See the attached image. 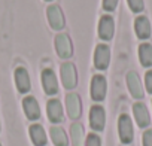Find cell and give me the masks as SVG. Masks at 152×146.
Listing matches in <instances>:
<instances>
[{"label": "cell", "mask_w": 152, "mask_h": 146, "mask_svg": "<svg viewBox=\"0 0 152 146\" xmlns=\"http://www.w3.org/2000/svg\"><path fill=\"white\" fill-rule=\"evenodd\" d=\"M118 133H119V139L122 143L128 145L133 142L134 137V130H133V122L131 118L128 115H121L118 119Z\"/></svg>", "instance_id": "cell-1"}, {"label": "cell", "mask_w": 152, "mask_h": 146, "mask_svg": "<svg viewBox=\"0 0 152 146\" xmlns=\"http://www.w3.org/2000/svg\"><path fill=\"white\" fill-rule=\"evenodd\" d=\"M55 51L58 54L60 58H70L73 55V45H72V40L69 37V34L66 33H58L55 36Z\"/></svg>", "instance_id": "cell-2"}, {"label": "cell", "mask_w": 152, "mask_h": 146, "mask_svg": "<svg viewBox=\"0 0 152 146\" xmlns=\"http://www.w3.org/2000/svg\"><path fill=\"white\" fill-rule=\"evenodd\" d=\"M61 82L64 88L73 90L78 84V73H76V67L73 63H64L61 66Z\"/></svg>", "instance_id": "cell-3"}, {"label": "cell", "mask_w": 152, "mask_h": 146, "mask_svg": "<svg viewBox=\"0 0 152 146\" xmlns=\"http://www.w3.org/2000/svg\"><path fill=\"white\" fill-rule=\"evenodd\" d=\"M107 82L103 75H96L91 79V99L94 101H102L106 97Z\"/></svg>", "instance_id": "cell-4"}, {"label": "cell", "mask_w": 152, "mask_h": 146, "mask_svg": "<svg viewBox=\"0 0 152 146\" xmlns=\"http://www.w3.org/2000/svg\"><path fill=\"white\" fill-rule=\"evenodd\" d=\"M110 63V49L104 43H99L94 51V66L99 70H106Z\"/></svg>", "instance_id": "cell-5"}, {"label": "cell", "mask_w": 152, "mask_h": 146, "mask_svg": "<svg viewBox=\"0 0 152 146\" xmlns=\"http://www.w3.org/2000/svg\"><path fill=\"white\" fill-rule=\"evenodd\" d=\"M106 124V112L103 106L94 104L90 110V125L94 131H103Z\"/></svg>", "instance_id": "cell-6"}, {"label": "cell", "mask_w": 152, "mask_h": 146, "mask_svg": "<svg viewBox=\"0 0 152 146\" xmlns=\"http://www.w3.org/2000/svg\"><path fill=\"white\" fill-rule=\"evenodd\" d=\"M46 17H48V21H49V26L54 28V30H63L64 28V24H66V20H64V14L61 11V8L58 5H52L46 9Z\"/></svg>", "instance_id": "cell-7"}, {"label": "cell", "mask_w": 152, "mask_h": 146, "mask_svg": "<svg viewBox=\"0 0 152 146\" xmlns=\"http://www.w3.org/2000/svg\"><path fill=\"white\" fill-rule=\"evenodd\" d=\"M66 107H67V113H69L70 119H78L82 113L81 97L76 93H69L66 96Z\"/></svg>", "instance_id": "cell-8"}, {"label": "cell", "mask_w": 152, "mask_h": 146, "mask_svg": "<svg viewBox=\"0 0 152 146\" xmlns=\"http://www.w3.org/2000/svg\"><path fill=\"white\" fill-rule=\"evenodd\" d=\"M42 85L48 96H54L58 93V81L52 69H45L42 72Z\"/></svg>", "instance_id": "cell-9"}, {"label": "cell", "mask_w": 152, "mask_h": 146, "mask_svg": "<svg viewBox=\"0 0 152 146\" xmlns=\"http://www.w3.org/2000/svg\"><path fill=\"white\" fill-rule=\"evenodd\" d=\"M115 31V23L110 15H103L99 23V37L102 40H110L113 37Z\"/></svg>", "instance_id": "cell-10"}, {"label": "cell", "mask_w": 152, "mask_h": 146, "mask_svg": "<svg viewBox=\"0 0 152 146\" xmlns=\"http://www.w3.org/2000/svg\"><path fill=\"white\" fill-rule=\"evenodd\" d=\"M127 85H128V90H130V94L134 97V99H143L145 93H143V85L140 82V78L136 72H128L127 73Z\"/></svg>", "instance_id": "cell-11"}, {"label": "cell", "mask_w": 152, "mask_h": 146, "mask_svg": "<svg viewBox=\"0 0 152 146\" xmlns=\"http://www.w3.org/2000/svg\"><path fill=\"white\" fill-rule=\"evenodd\" d=\"M134 31H136V36L142 40H146L151 37L152 34V28H151V23L148 20V17H137L136 21H134Z\"/></svg>", "instance_id": "cell-12"}, {"label": "cell", "mask_w": 152, "mask_h": 146, "mask_svg": "<svg viewBox=\"0 0 152 146\" xmlns=\"http://www.w3.org/2000/svg\"><path fill=\"white\" fill-rule=\"evenodd\" d=\"M15 84H17V88L21 94H26L30 91V76H28V72L27 69L24 67H17L15 69Z\"/></svg>", "instance_id": "cell-13"}, {"label": "cell", "mask_w": 152, "mask_h": 146, "mask_svg": "<svg viewBox=\"0 0 152 146\" xmlns=\"http://www.w3.org/2000/svg\"><path fill=\"white\" fill-rule=\"evenodd\" d=\"M23 109L26 112V116L30 121H36L40 118V107L34 97H26L23 100Z\"/></svg>", "instance_id": "cell-14"}, {"label": "cell", "mask_w": 152, "mask_h": 146, "mask_svg": "<svg viewBox=\"0 0 152 146\" xmlns=\"http://www.w3.org/2000/svg\"><path fill=\"white\" fill-rule=\"evenodd\" d=\"M46 112H48V118L51 122L57 124V122L63 121V107H61L60 100H57V99L49 100L46 103Z\"/></svg>", "instance_id": "cell-15"}, {"label": "cell", "mask_w": 152, "mask_h": 146, "mask_svg": "<svg viewBox=\"0 0 152 146\" xmlns=\"http://www.w3.org/2000/svg\"><path fill=\"white\" fill-rule=\"evenodd\" d=\"M133 113H134V118H136L139 127L145 128V127L149 125L151 116H149V112H148V109H146V106L143 103H136L133 106Z\"/></svg>", "instance_id": "cell-16"}, {"label": "cell", "mask_w": 152, "mask_h": 146, "mask_svg": "<svg viewBox=\"0 0 152 146\" xmlns=\"http://www.w3.org/2000/svg\"><path fill=\"white\" fill-rule=\"evenodd\" d=\"M30 137H31V142L34 146H45L48 142L46 133H45L43 127L39 124H33L30 127Z\"/></svg>", "instance_id": "cell-17"}, {"label": "cell", "mask_w": 152, "mask_h": 146, "mask_svg": "<svg viewBox=\"0 0 152 146\" xmlns=\"http://www.w3.org/2000/svg\"><path fill=\"white\" fill-rule=\"evenodd\" d=\"M84 127L79 122H75L70 127V136H72V145L73 146H84Z\"/></svg>", "instance_id": "cell-18"}, {"label": "cell", "mask_w": 152, "mask_h": 146, "mask_svg": "<svg viewBox=\"0 0 152 146\" xmlns=\"http://www.w3.org/2000/svg\"><path fill=\"white\" fill-rule=\"evenodd\" d=\"M139 60L143 67L152 66V45L151 43H142L139 46Z\"/></svg>", "instance_id": "cell-19"}, {"label": "cell", "mask_w": 152, "mask_h": 146, "mask_svg": "<svg viewBox=\"0 0 152 146\" xmlns=\"http://www.w3.org/2000/svg\"><path fill=\"white\" fill-rule=\"evenodd\" d=\"M49 133H51V139H52L55 146H67L69 145L67 134H66V131L61 127H52L49 130Z\"/></svg>", "instance_id": "cell-20"}, {"label": "cell", "mask_w": 152, "mask_h": 146, "mask_svg": "<svg viewBox=\"0 0 152 146\" xmlns=\"http://www.w3.org/2000/svg\"><path fill=\"white\" fill-rule=\"evenodd\" d=\"M127 3H128L131 12H134V14H139V12H142L145 9V2L143 0H127Z\"/></svg>", "instance_id": "cell-21"}, {"label": "cell", "mask_w": 152, "mask_h": 146, "mask_svg": "<svg viewBox=\"0 0 152 146\" xmlns=\"http://www.w3.org/2000/svg\"><path fill=\"white\" fill-rule=\"evenodd\" d=\"M85 146H102V140H100V137H99L97 134L91 133V134H88V137H87Z\"/></svg>", "instance_id": "cell-22"}, {"label": "cell", "mask_w": 152, "mask_h": 146, "mask_svg": "<svg viewBox=\"0 0 152 146\" xmlns=\"http://www.w3.org/2000/svg\"><path fill=\"white\" fill-rule=\"evenodd\" d=\"M118 2L119 0H103V9L107 11V12H112V11L116 9Z\"/></svg>", "instance_id": "cell-23"}, {"label": "cell", "mask_w": 152, "mask_h": 146, "mask_svg": "<svg viewBox=\"0 0 152 146\" xmlns=\"http://www.w3.org/2000/svg\"><path fill=\"white\" fill-rule=\"evenodd\" d=\"M145 85H146L148 93L152 94V70H148L146 72V75H145Z\"/></svg>", "instance_id": "cell-24"}, {"label": "cell", "mask_w": 152, "mask_h": 146, "mask_svg": "<svg viewBox=\"0 0 152 146\" xmlns=\"http://www.w3.org/2000/svg\"><path fill=\"white\" fill-rule=\"evenodd\" d=\"M143 146H152V130H146L143 133Z\"/></svg>", "instance_id": "cell-25"}, {"label": "cell", "mask_w": 152, "mask_h": 146, "mask_svg": "<svg viewBox=\"0 0 152 146\" xmlns=\"http://www.w3.org/2000/svg\"><path fill=\"white\" fill-rule=\"evenodd\" d=\"M45 2H52V0H45Z\"/></svg>", "instance_id": "cell-26"}, {"label": "cell", "mask_w": 152, "mask_h": 146, "mask_svg": "<svg viewBox=\"0 0 152 146\" xmlns=\"http://www.w3.org/2000/svg\"><path fill=\"white\" fill-rule=\"evenodd\" d=\"M0 130H2V125H0Z\"/></svg>", "instance_id": "cell-27"}, {"label": "cell", "mask_w": 152, "mask_h": 146, "mask_svg": "<svg viewBox=\"0 0 152 146\" xmlns=\"http://www.w3.org/2000/svg\"><path fill=\"white\" fill-rule=\"evenodd\" d=\"M0 146H2V145H0Z\"/></svg>", "instance_id": "cell-28"}]
</instances>
